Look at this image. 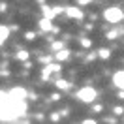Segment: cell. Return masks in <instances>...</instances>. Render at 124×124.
I'll use <instances>...</instances> for the list:
<instances>
[{
    "mask_svg": "<svg viewBox=\"0 0 124 124\" xmlns=\"http://www.w3.org/2000/svg\"><path fill=\"white\" fill-rule=\"evenodd\" d=\"M77 98L81 101H85V103H90V101L96 100V90H94L92 86H85V88H81L77 92Z\"/></svg>",
    "mask_w": 124,
    "mask_h": 124,
    "instance_id": "obj_1",
    "label": "cell"
},
{
    "mask_svg": "<svg viewBox=\"0 0 124 124\" xmlns=\"http://www.w3.org/2000/svg\"><path fill=\"white\" fill-rule=\"evenodd\" d=\"M103 17H105V21H109V23H118V21H122L124 13L118 8H109V9H105Z\"/></svg>",
    "mask_w": 124,
    "mask_h": 124,
    "instance_id": "obj_2",
    "label": "cell"
},
{
    "mask_svg": "<svg viewBox=\"0 0 124 124\" xmlns=\"http://www.w3.org/2000/svg\"><path fill=\"white\" fill-rule=\"evenodd\" d=\"M113 85H115L116 88L124 90V70L122 71H116L115 75H113Z\"/></svg>",
    "mask_w": 124,
    "mask_h": 124,
    "instance_id": "obj_3",
    "label": "cell"
},
{
    "mask_svg": "<svg viewBox=\"0 0 124 124\" xmlns=\"http://www.w3.org/2000/svg\"><path fill=\"white\" fill-rule=\"evenodd\" d=\"M62 11V8H43V17H47V19H53L54 15H58Z\"/></svg>",
    "mask_w": 124,
    "mask_h": 124,
    "instance_id": "obj_4",
    "label": "cell"
},
{
    "mask_svg": "<svg viewBox=\"0 0 124 124\" xmlns=\"http://www.w3.org/2000/svg\"><path fill=\"white\" fill-rule=\"evenodd\" d=\"M58 70H60V66H58V64H49V66L43 68L41 77H43V79H49V73H51V71H58Z\"/></svg>",
    "mask_w": 124,
    "mask_h": 124,
    "instance_id": "obj_5",
    "label": "cell"
},
{
    "mask_svg": "<svg viewBox=\"0 0 124 124\" xmlns=\"http://www.w3.org/2000/svg\"><path fill=\"white\" fill-rule=\"evenodd\" d=\"M66 15L73 17V19H81V17H83V11L79 8H66Z\"/></svg>",
    "mask_w": 124,
    "mask_h": 124,
    "instance_id": "obj_6",
    "label": "cell"
},
{
    "mask_svg": "<svg viewBox=\"0 0 124 124\" xmlns=\"http://www.w3.org/2000/svg\"><path fill=\"white\" fill-rule=\"evenodd\" d=\"M39 28L43 32H49L51 28H53V24H51V19H47V17H43L41 21H39Z\"/></svg>",
    "mask_w": 124,
    "mask_h": 124,
    "instance_id": "obj_7",
    "label": "cell"
},
{
    "mask_svg": "<svg viewBox=\"0 0 124 124\" xmlns=\"http://www.w3.org/2000/svg\"><path fill=\"white\" fill-rule=\"evenodd\" d=\"M68 56H70V51H64V49H62V51H58V53L54 54V58H56V60H66Z\"/></svg>",
    "mask_w": 124,
    "mask_h": 124,
    "instance_id": "obj_8",
    "label": "cell"
},
{
    "mask_svg": "<svg viewBox=\"0 0 124 124\" xmlns=\"http://www.w3.org/2000/svg\"><path fill=\"white\" fill-rule=\"evenodd\" d=\"M8 28H6V26H2V24H0V45H2V43H4V39L8 38Z\"/></svg>",
    "mask_w": 124,
    "mask_h": 124,
    "instance_id": "obj_9",
    "label": "cell"
},
{
    "mask_svg": "<svg viewBox=\"0 0 124 124\" xmlns=\"http://www.w3.org/2000/svg\"><path fill=\"white\" fill-rule=\"evenodd\" d=\"M56 86H58L60 90H68V88H70V83L64 81V79H58V81H56Z\"/></svg>",
    "mask_w": 124,
    "mask_h": 124,
    "instance_id": "obj_10",
    "label": "cell"
},
{
    "mask_svg": "<svg viewBox=\"0 0 124 124\" xmlns=\"http://www.w3.org/2000/svg\"><path fill=\"white\" fill-rule=\"evenodd\" d=\"M98 56H100V58H109V56H111V51H109V49H100V51H98Z\"/></svg>",
    "mask_w": 124,
    "mask_h": 124,
    "instance_id": "obj_11",
    "label": "cell"
},
{
    "mask_svg": "<svg viewBox=\"0 0 124 124\" xmlns=\"http://www.w3.org/2000/svg\"><path fill=\"white\" fill-rule=\"evenodd\" d=\"M17 58H19V60H26V58H28V53H26V51H21V53L17 54Z\"/></svg>",
    "mask_w": 124,
    "mask_h": 124,
    "instance_id": "obj_12",
    "label": "cell"
},
{
    "mask_svg": "<svg viewBox=\"0 0 124 124\" xmlns=\"http://www.w3.org/2000/svg\"><path fill=\"white\" fill-rule=\"evenodd\" d=\"M81 45H83V47H90V39L83 38V39H81Z\"/></svg>",
    "mask_w": 124,
    "mask_h": 124,
    "instance_id": "obj_13",
    "label": "cell"
},
{
    "mask_svg": "<svg viewBox=\"0 0 124 124\" xmlns=\"http://www.w3.org/2000/svg\"><path fill=\"white\" fill-rule=\"evenodd\" d=\"M113 113H115V115H122L124 109H122V107H115V109H113Z\"/></svg>",
    "mask_w": 124,
    "mask_h": 124,
    "instance_id": "obj_14",
    "label": "cell"
},
{
    "mask_svg": "<svg viewBox=\"0 0 124 124\" xmlns=\"http://www.w3.org/2000/svg\"><path fill=\"white\" fill-rule=\"evenodd\" d=\"M34 38H36L34 32H26V39H34Z\"/></svg>",
    "mask_w": 124,
    "mask_h": 124,
    "instance_id": "obj_15",
    "label": "cell"
},
{
    "mask_svg": "<svg viewBox=\"0 0 124 124\" xmlns=\"http://www.w3.org/2000/svg\"><path fill=\"white\" fill-rule=\"evenodd\" d=\"M60 47H62V43H60V41H56V43H53V49H60Z\"/></svg>",
    "mask_w": 124,
    "mask_h": 124,
    "instance_id": "obj_16",
    "label": "cell"
},
{
    "mask_svg": "<svg viewBox=\"0 0 124 124\" xmlns=\"http://www.w3.org/2000/svg\"><path fill=\"white\" fill-rule=\"evenodd\" d=\"M79 4H81V6H86V4H88V2H90V0H77Z\"/></svg>",
    "mask_w": 124,
    "mask_h": 124,
    "instance_id": "obj_17",
    "label": "cell"
},
{
    "mask_svg": "<svg viewBox=\"0 0 124 124\" xmlns=\"http://www.w3.org/2000/svg\"><path fill=\"white\" fill-rule=\"evenodd\" d=\"M0 11H6V4H0Z\"/></svg>",
    "mask_w": 124,
    "mask_h": 124,
    "instance_id": "obj_18",
    "label": "cell"
}]
</instances>
